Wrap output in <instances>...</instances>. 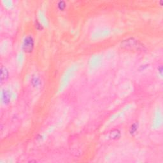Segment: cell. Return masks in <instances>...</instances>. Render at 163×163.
Wrapping results in <instances>:
<instances>
[{"instance_id":"1","label":"cell","mask_w":163,"mask_h":163,"mask_svg":"<svg viewBox=\"0 0 163 163\" xmlns=\"http://www.w3.org/2000/svg\"><path fill=\"white\" fill-rule=\"evenodd\" d=\"M33 46V41L31 38L28 37L25 40L24 47L26 51H31Z\"/></svg>"}]
</instances>
